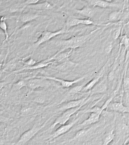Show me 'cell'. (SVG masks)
Wrapping results in <instances>:
<instances>
[{"instance_id":"6da1fadb","label":"cell","mask_w":129,"mask_h":145,"mask_svg":"<svg viewBox=\"0 0 129 145\" xmlns=\"http://www.w3.org/2000/svg\"><path fill=\"white\" fill-rule=\"evenodd\" d=\"M99 28L95 29L89 34L83 35L74 36L67 39L62 40L58 42V45L60 46V49L55 54L64 52L70 49L74 50L83 46Z\"/></svg>"},{"instance_id":"7a4b0ae2","label":"cell","mask_w":129,"mask_h":145,"mask_svg":"<svg viewBox=\"0 0 129 145\" xmlns=\"http://www.w3.org/2000/svg\"><path fill=\"white\" fill-rule=\"evenodd\" d=\"M52 117L50 118L43 124L36 123L31 128L25 131L21 136L18 141L16 143V144L23 145L29 142V140L34 137L46 125V123L49 121Z\"/></svg>"},{"instance_id":"3957f363","label":"cell","mask_w":129,"mask_h":145,"mask_svg":"<svg viewBox=\"0 0 129 145\" xmlns=\"http://www.w3.org/2000/svg\"><path fill=\"white\" fill-rule=\"evenodd\" d=\"M68 32L69 30H67L65 27L57 31H50L46 30L44 31L41 33L39 38L34 44V47L35 48H37L43 43L48 41L55 36L68 33Z\"/></svg>"},{"instance_id":"277c9868","label":"cell","mask_w":129,"mask_h":145,"mask_svg":"<svg viewBox=\"0 0 129 145\" xmlns=\"http://www.w3.org/2000/svg\"><path fill=\"white\" fill-rule=\"evenodd\" d=\"M84 105H82L74 108L69 109L64 111L60 116H59L56 119L54 123L47 130H50L54 129L57 125H63L65 124V123L69 120L71 117L78 112Z\"/></svg>"},{"instance_id":"5b68a950","label":"cell","mask_w":129,"mask_h":145,"mask_svg":"<svg viewBox=\"0 0 129 145\" xmlns=\"http://www.w3.org/2000/svg\"><path fill=\"white\" fill-rule=\"evenodd\" d=\"M81 117H82V115L78 117H77L76 118H75L70 123H68L67 124L63 125L61 126L59 128L56 129V131L48 137L47 139V142L52 141V140L57 138L58 137H59L60 136L66 133L73 127V126L77 123V122L80 120Z\"/></svg>"},{"instance_id":"8992f818","label":"cell","mask_w":129,"mask_h":145,"mask_svg":"<svg viewBox=\"0 0 129 145\" xmlns=\"http://www.w3.org/2000/svg\"><path fill=\"white\" fill-rule=\"evenodd\" d=\"M80 24L86 25H98L93 21L92 19H89V18L79 19L73 16H70L66 19L65 26L64 27L67 30H69V29L72 27Z\"/></svg>"},{"instance_id":"52a82bcc","label":"cell","mask_w":129,"mask_h":145,"mask_svg":"<svg viewBox=\"0 0 129 145\" xmlns=\"http://www.w3.org/2000/svg\"><path fill=\"white\" fill-rule=\"evenodd\" d=\"M26 79V86L31 90H34L38 88H44L50 84V83L48 81V79L39 76H36Z\"/></svg>"},{"instance_id":"ba28073f","label":"cell","mask_w":129,"mask_h":145,"mask_svg":"<svg viewBox=\"0 0 129 145\" xmlns=\"http://www.w3.org/2000/svg\"><path fill=\"white\" fill-rule=\"evenodd\" d=\"M84 1L88 3V5L94 7L100 8H120L121 5L119 3L109 2L103 0H78Z\"/></svg>"},{"instance_id":"9c48e42d","label":"cell","mask_w":129,"mask_h":145,"mask_svg":"<svg viewBox=\"0 0 129 145\" xmlns=\"http://www.w3.org/2000/svg\"><path fill=\"white\" fill-rule=\"evenodd\" d=\"M87 75H85L83 76L82 77H80L77 78L76 79L73 80H64L60 78H56V77L53 76H38L41 78H42L48 79V80H53L54 81H57L61 84V86L63 87H69L72 86V85L77 83L80 82L87 77Z\"/></svg>"},{"instance_id":"30bf717a","label":"cell","mask_w":129,"mask_h":145,"mask_svg":"<svg viewBox=\"0 0 129 145\" xmlns=\"http://www.w3.org/2000/svg\"><path fill=\"white\" fill-rule=\"evenodd\" d=\"M97 7H94L90 6H84L81 9H75L73 11L77 14L80 15L86 18L91 19L94 16L97 12Z\"/></svg>"},{"instance_id":"8fae6325","label":"cell","mask_w":129,"mask_h":145,"mask_svg":"<svg viewBox=\"0 0 129 145\" xmlns=\"http://www.w3.org/2000/svg\"><path fill=\"white\" fill-rule=\"evenodd\" d=\"M90 99H88V96L82 97L80 99L70 101L66 104L62 105L59 109L60 111L66 110L78 107L82 105H84Z\"/></svg>"},{"instance_id":"7c38bea8","label":"cell","mask_w":129,"mask_h":145,"mask_svg":"<svg viewBox=\"0 0 129 145\" xmlns=\"http://www.w3.org/2000/svg\"><path fill=\"white\" fill-rule=\"evenodd\" d=\"M79 65V63L73 62L68 58L61 62V63L55 66L54 69L59 72H64L72 70Z\"/></svg>"},{"instance_id":"4fadbf2b","label":"cell","mask_w":129,"mask_h":145,"mask_svg":"<svg viewBox=\"0 0 129 145\" xmlns=\"http://www.w3.org/2000/svg\"><path fill=\"white\" fill-rule=\"evenodd\" d=\"M107 78L100 80L90 91L91 95L97 94H102L107 91L108 88Z\"/></svg>"},{"instance_id":"5bb4252c","label":"cell","mask_w":129,"mask_h":145,"mask_svg":"<svg viewBox=\"0 0 129 145\" xmlns=\"http://www.w3.org/2000/svg\"><path fill=\"white\" fill-rule=\"evenodd\" d=\"M55 6V5L52 4L47 1L38 3L35 4L30 5L27 6L26 8L37 11H46L52 10Z\"/></svg>"},{"instance_id":"9a60e30c","label":"cell","mask_w":129,"mask_h":145,"mask_svg":"<svg viewBox=\"0 0 129 145\" xmlns=\"http://www.w3.org/2000/svg\"><path fill=\"white\" fill-rule=\"evenodd\" d=\"M107 108L111 110L124 114L125 113H129V106H125L122 102H111Z\"/></svg>"},{"instance_id":"2e32d148","label":"cell","mask_w":129,"mask_h":145,"mask_svg":"<svg viewBox=\"0 0 129 145\" xmlns=\"http://www.w3.org/2000/svg\"><path fill=\"white\" fill-rule=\"evenodd\" d=\"M55 62H57L55 61H48L46 59L43 60L40 62L36 63L35 64L32 66L26 67H25L19 70V71L17 70L13 72H18L19 71H21L24 70H37V69L46 67L48 66L51 64H53Z\"/></svg>"},{"instance_id":"e0dca14e","label":"cell","mask_w":129,"mask_h":145,"mask_svg":"<svg viewBox=\"0 0 129 145\" xmlns=\"http://www.w3.org/2000/svg\"><path fill=\"white\" fill-rule=\"evenodd\" d=\"M100 115V114L98 113H90L88 118L86 119L82 123H80L79 125V126L86 127L96 123L99 121Z\"/></svg>"},{"instance_id":"ac0fdd59","label":"cell","mask_w":129,"mask_h":145,"mask_svg":"<svg viewBox=\"0 0 129 145\" xmlns=\"http://www.w3.org/2000/svg\"><path fill=\"white\" fill-rule=\"evenodd\" d=\"M40 16L38 13L29 12L21 14L19 18V20L21 22L26 23L32 21Z\"/></svg>"},{"instance_id":"d6986e66","label":"cell","mask_w":129,"mask_h":145,"mask_svg":"<svg viewBox=\"0 0 129 145\" xmlns=\"http://www.w3.org/2000/svg\"><path fill=\"white\" fill-rule=\"evenodd\" d=\"M103 76V74H99L97 76L93 78L89 82L86 84L85 86L83 89L82 91L86 92L91 90L93 88L96 84L97 83L101 80V78Z\"/></svg>"},{"instance_id":"ffe728a7","label":"cell","mask_w":129,"mask_h":145,"mask_svg":"<svg viewBox=\"0 0 129 145\" xmlns=\"http://www.w3.org/2000/svg\"><path fill=\"white\" fill-rule=\"evenodd\" d=\"M91 130V128H88V129H81L79 130L76 133L75 135L73 138L69 139L67 140L68 142H71L73 141H75V140H79L82 139L84 137L86 136L88 133H89V131Z\"/></svg>"},{"instance_id":"44dd1931","label":"cell","mask_w":129,"mask_h":145,"mask_svg":"<svg viewBox=\"0 0 129 145\" xmlns=\"http://www.w3.org/2000/svg\"><path fill=\"white\" fill-rule=\"evenodd\" d=\"M122 14V10L112 11L108 15V20L111 22H116L120 19Z\"/></svg>"},{"instance_id":"7402d4cb","label":"cell","mask_w":129,"mask_h":145,"mask_svg":"<svg viewBox=\"0 0 129 145\" xmlns=\"http://www.w3.org/2000/svg\"><path fill=\"white\" fill-rule=\"evenodd\" d=\"M6 19L7 18L5 16H3L1 17L0 27H1V29L4 31L5 36V40L3 42H4L5 41H7L9 37L8 32L7 25L6 21H5ZM4 42H3V43H4Z\"/></svg>"},{"instance_id":"603a6c76","label":"cell","mask_w":129,"mask_h":145,"mask_svg":"<svg viewBox=\"0 0 129 145\" xmlns=\"http://www.w3.org/2000/svg\"><path fill=\"white\" fill-rule=\"evenodd\" d=\"M103 110L101 107H98L97 106H95L90 108L87 110L80 111V113H94L101 114Z\"/></svg>"},{"instance_id":"cb8c5ba5","label":"cell","mask_w":129,"mask_h":145,"mask_svg":"<svg viewBox=\"0 0 129 145\" xmlns=\"http://www.w3.org/2000/svg\"><path fill=\"white\" fill-rule=\"evenodd\" d=\"M27 79H22L19 80L13 85V89L14 90H20L23 87L27 86Z\"/></svg>"},{"instance_id":"d4e9b609","label":"cell","mask_w":129,"mask_h":145,"mask_svg":"<svg viewBox=\"0 0 129 145\" xmlns=\"http://www.w3.org/2000/svg\"><path fill=\"white\" fill-rule=\"evenodd\" d=\"M114 137H115V135L113 133V131H111L104 138L103 140V145L109 144L110 143L113 141L114 139Z\"/></svg>"},{"instance_id":"484cf974","label":"cell","mask_w":129,"mask_h":145,"mask_svg":"<svg viewBox=\"0 0 129 145\" xmlns=\"http://www.w3.org/2000/svg\"><path fill=\"white\" fill-rule=\"evenodd\" d=\"M86 84L84 83L79 86H77L75 87H72L70 89L69 91V94H75L77 93L80 92V91H82L84 87L85 86Z\"/></svg>"},{"instance_id":"4316f807","label":"cell","mask_w":129,"mask_h":145,"mask_svg":"<svg viewBox=\"0 0 129 145\" xmlns=\"http://www.w3.org/2000/svg\"><path fill=\"white\" fill-rule=\"evenodd\" d=\"M16 61V59H15L11 60L7 63L6 67L3 70V71H5L6 70L8 71H12L14 69H15L17 64Z\"/></svg>"},{"instance_id":"83f0119b","label":"cell","mask_w":129,"mask_h":145,"mask_svg":"<svg viewBox=\"0 0 129 145\" xmlns=\"http://www.w3.org/2000/svg\"><path fill=\"white\" fill-rule=\"evenodd\" d=\"M34 111V109L29 105H25L22 107L21 113L22 115H27L31 114Z\"/></svg>"},{"instance_id":"f1b7e54d","label":"cell","mask_w":129,"mask_h":145,"mask_svg":"<svg viewBox=\"0 0 129 145\" xmlns=\"http://www.w3.org/2000/svg\"><path fill=\"white\" fill-rule=\"evenodd\" d=\"M120 47L122 45H123L125 47V49L128 47L129 46V38L127 37L126 35H123L122 36L120 40Z\"/></svg>"},{"instance_id":"f546056e","label":"cell","mask_w":129,"mask_h":145,"mask_svg":"<svg viewBox=\"0 0 129 145\" xmlns=\"http://www.w3.org/2000/svg\"><path fill=\"white\" fill-rule=\"evenodd\" d=\"M123 88L124 91H127L129 89V78L125 77L123 80Z\"/></svg>"},{"instance_id":"4dcf8cb0","label":"cell","mask_w":129,"mask_h":145,"mask_svg":"<svg viewBox=\"0 0 129 145\" xmlns=\"http://www.w3.org/2000/svg\"><path fill=\"white\" fill-rule=\"evenodd\" d=\"M121 31H122V27H119L118 28L115 29L113 32V37L114 40L117 39L120 37V35Z\"/></svg>"},{"instance_id":"1f68e13d","label":"cell","mask_w":129,"mask_h":145,"mask_svg":"<svg viewBox=\"0 0 129 145\" xmlns=\"http://www.w3.org/2000/svg\"><path fill=\"white\" fill-rule=\"evenodd\" d=\"M41 0H26L24 2H22V4L26 8L27 6L30 5L35 4L38 3V2Z\"/></svg>"},{"instance_id":"d6a6232c","label":"cell","mask_w":129,"mask_h":145,"mask_svg":"<svg viewBox=\"0 0 129 145\" xmlns=\"http://www.w3.org/2000/svg\"><path fill=\"white\" fill-rule=\"evenodd\" d=\"M36 63H37V62L31 58L24 62V63L25 67L32 66L35 64Z\"/></svg>"},{"instance_id":"836d02e7","label":"cell","mask_w":129,"mask_h":145,"mask_svg":"<svg viewBox=\"0 0 129 145\" xmlns=\"http://www.w3.org/2000/svg\"><path fill=\"white\" fill-rule=\"evenodd\" d=\"M115 72L114 69L111 70L109 72L107 76V79L108 81L111 82L113 81L114 80V77H115Z\"/></svg>"},{"instance_id":"e575fe53","label":"cell","mask_w":129,"mask_h":145,"mask_svg":"<svg viewBox=\"0 0 129 145\" xmlns=\"http://www.w3.org/2000/svg\"><path fill=\"white\" fill-rule=\"evenodd\" d=\"M113 48V45L112 43L108 44L107 46H106V47L105 48V53H107V54L111 52Z\"/></svg>"},{"instance_id":"d590c367","label":"cell","mask_w":129,"mask_h":145,"mask_svg":"<svg viewBox=\"0 0 129 145\" xmlns=\"http://www.w3.org/2000/svg\"><path fill=\"white\" fill-rule=\"evenodd\" d=\"M45 101V99L44 97H41V96H40V97L39 96V97H37L34 99V101L38 103H43Z\"/></svg>"},{"instance_id":"8d00e7d4","label":"cell","mask_w":129,"mask_h":145,"mask_svg":"<svg viewBox=\"0 0 129 145\" xmlns=\"http://www.w3.org/2000/svg\"><path fill=\"white\" fill-rule=\"evenodd\" d=\"M103 1H106V2H113V1L114 0H103Z\"/></svg>"},{"instance_id":"74e56055","label":"cell","mask_w":129,"mask_h":145,"mask_svg":"<svg viewBox=\"0 0 129 145\" xmlns=\"http://www.w3.org/2000/svg\"></svg>"}]
</instances>
